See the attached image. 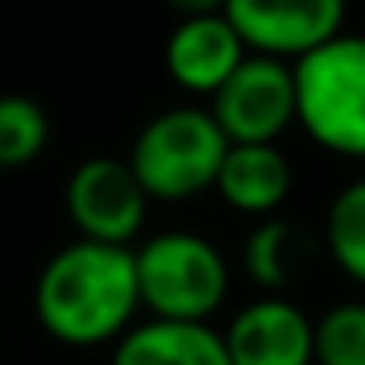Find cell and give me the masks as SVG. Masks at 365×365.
Masks as SVG:
<instances>
[{
  "label": "cell",
  "instance_id": "6da1fadb",
  "mask_svg": "<svg viewBox=\"0 0 365 365\" xmlns=\"http://www.w3.org/2000/svg\"><path fill=\"white\" fill-rule=\"evenodd\" d=\"M32 302L40 326L63 346L91 349L118 341L142 310L134 247L71 240L43 263Z\"/></svg>",
  "mask_w": 365,
  "mask_h": 365
},
{
  "label": "cell",
  "instance_id": "7a4b0ae2",
  "mask_svg": "<svg viewBox=\"0 0 365 365\" xmlns=\"http://www.w3.org/2000/svg\"><path fill=\"white\" fill-rule=\"evenodd\" d=\"M294 126L338 158L365 161V32H338L291 63Z\"/></svg>",
  "mask_w": 365,
  "mask_h": 365
},
{
  "label": "cell",
  "instance_id": "3957f363",
  "mask_svg": "<svg viewBox=\"0 0 365 365\" xmlns=\"http://www.w3.org/2000/svg\"><path fill=\"white\" fill-rule=\"evenodd\" d=\"M138 299L150 318L165 322H212L232 291L224 252L200 232H158L134 247Z\"/></svg>",
  "mask_w": 365,
  "mask_h": 365
},
{
  "label": "cell",
  "instance_id": "277c9868",
  "mask_svg": "<svg viewBox=\"0 0 365 365\" xmlns=\"http://www.w3.org/2000/svg\"><path fill=\"white\" fill-rule=\"evenodd\" d=\"M228 138L212 122L208 106H169L138 130L126 165L150 200L181 205L216 185Z\"/></svg>",
  "mask_w": 365,
  "mask_h": 365
},
{
  "label": "cell",
  "instance_id": "5b68a950",
  "mask_svg": "<svg viewBox=\"0 0 365 365\" xmlns=\"http://www.w3.org/2000/svg\"><path fill=\"white\" fill-rule=\"evenodd\" d=\"M208 114L228 145H279V138L294 126L291 63L247 51L244 63L208 98Z\"/></svg>",
  "mask_w": 365,
  "mask_h": 365
},
{
  "label": "cell",
  "instance_id": "8992f818",
  "mask_svg": "<svg viewBox=\"0 0 365 365\" xmlns=\"http://www.w3.org/2000/svg\"><path fill=\"white\" fill-rule=\"evenodd\" d=\"M63 205L79 240L114 247H130V240H138V232L145 228V212H150V197L138 185L126 158L79 161L75 173L67 177Z\"/></svg>",
  "mask_w": 365,
  "mask_h": 365
},
{
  "label": "cell",
  "instance_id": "52a82bcc",
  "mask_svg": "<svg viewBox=\"0 0 365 365\" xmlns=\"http://www.w3.org/2000/svg\"><path fill=\"white\" fill-rule=\"evenodd\" d=\"M349 0H224V16L252 56L294 63L346 32Z\"/></svg>",
  "mask_w": 365,
  "mask_h": 365
},
{
  "label": "cell",
  "instance_id": "ba28073f",
  "mask_svg": "<svg viewBox=\"0 0 365 365\" xmlns=\"http://www.w3.org/2000/svg\"><path fill=\"white\" fill-rule=\"evenodd\" d=\"M228 365H314V318L283 294H259L220 330Z\"/></svg>",
  "mask_w": 365,
  "mask_h": 365
},
{
  "label": "cell",
  "instance_id": "9c48e42d",
  "mask_svg": "<svg viewBox=\"0 0 365 365\" xmlns=\"http://www.w3.org/2000/svg\"><path fill=\"white\" fill-rule=\"evenodd\" d=\"M247 48L224 12L181 16L165 40V71L185 95L212 98L232 71L244 63Z\"/></svg>",
  "mask_w": 365,
  "mask_h": 365
},
{
  "label": "cell",
  "instance_id": "30bf717a",
  "mask_svg": "<svg viewBox=\"0 0 365 365\" xmlns=\"http://www.w3.org/2000/svg\"><path fill=\"white\" fill-rule=\"evenodd\" d=\"M291 161L279 145H228L212 189L232 212L267 220L291 197Z\"/></svg>",
  "mask_w": 365,
  "mask_h": 365
},
{
  "label": "cell",
  "instance_id": "8fae6325",
  "mask_svg": "<svg viewBox=\"0 0 365 365\" xmlns=\"http://www.w3.org/2000/svg\"><path fill=\"white\" fill-rule=\"evenodd\" d=\"M110 365H228V349L212 322H134L114 341Z\"/></svg>",
  "mask_w": 365,
  "mask_h": 365
},
{
  "label": "cell",
  "instance_id": "7c38bea8",
  "mask_svg": "<svg viewBox=\"0 0 365 365\" xmlns=\"http://www.w3.org/2000/svg\"><path fill=\"white\" fill-rule=\"evenodd\" d=\"M240 259H244V275L263 294H283V287L294 279V267H299V232H294V224L279 220V216L259 220L247 232Z\"/></svg>",
  "mask_w": 365,
  "mask_h": 365
},
{
  "label": "cell",
  "instance_id": "4fadbf2b",
  "mask_svg": "<svg viewBox=\"0 0 365 365\" xmlns=\"http://www.w3.org/2000/svg\"><path fill=\"white\" fill-rule=\"evenodd\" d=\"M322 244L334 267L365 287V177L334 192L322 224Z\"/></svg>",
  "mask_w": 365,
  "mask_h": 365
},
{
  "label": "cell",
  "instance_id": "5bb4252c",
  "mask_svg": "<svg viewBox=\"0 0 365 365\" xmlns=\"http://www.w3.org/2000/svg\"><path fill=\"white\" fill-rule=\"evenodd\" d=\"M51 122L28 95H0V169H24L48 150Z\"/></svg>",
  "mask_w": 365,
  "mask_h": 365
},
{
  "label": "cell",
  "instance_id": "9a60e30c",
  "mask_svg": "<svg viewBox=\"0 0 365 365\" xmlns=\"http://www.w3.org/2000/svg\"><path fill=\"white\" fill-rule=\"evenodd\" d=\"M314 365H365V302L346 299L314 318Z\"/></svg>",
  "mask_w": 365,
  "mask_h": 365
},
{
  "label": "cell",
  "instance_id": "2e32d148",
  "mask_svg": "<svg viewBox=\"0 0 365 365\" xmlns=\"http://www.w3.org/2000/svg\"><path fill=\"white\" fill-rule=\"evenodd\" d=\"M169 9H177L181 16H205V12H224V0H165Z\"/></svg>",
  "mask_w": 365,
  "mask_h": 365
}]
</instances>
